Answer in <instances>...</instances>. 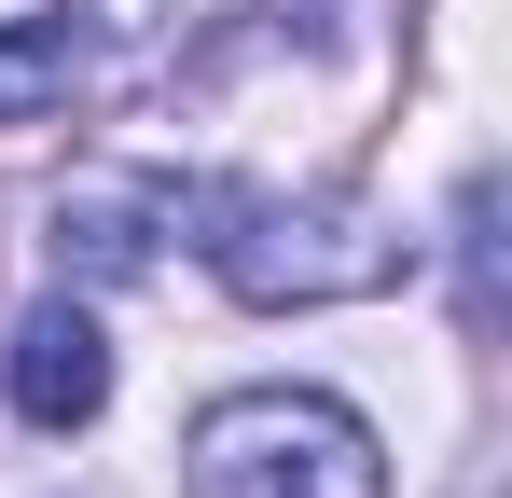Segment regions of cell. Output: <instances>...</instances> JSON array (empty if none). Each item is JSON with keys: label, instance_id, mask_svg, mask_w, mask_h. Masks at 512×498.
<instances>
[{"label": "cell", "instance_id": "6da1fadb", "mask_svg": "<svg viewBox=\"0 0 512 498\" xmlns=\"http://www.w3.org/2000/svg\"><path fill=\"white\" fill-rule=\"evenodd\" d=\"M180 222L222 263L236 305H346V291H388L402 236H374L360 194H277V180H180Z\"/></svg>", "mask_w": 512, "mask_h": 498}, {"label": "cell", "instance_id": "7a4b0ae2", "mask_svg": "<svg viewBox=\"0 0 512 498\" xmlns=\"http://www.w3.org/2000/svg\"><path fill=\"white\" fill-rule=\"evenodd\" d=\"M194 498H388V443L333 388H236L180 429Z\"/></svg>", "mask_w": 512, "mask_h": 498}, {"label": "cell", "instance_id": "3957f363", "mask_svg": "<svg viewBox=\"0 0 512 498\" xmlns=\"http://www.w3.org/2000/svg\"><path fill=\"white\" fill-rule=\"evenodd\" d=\"M0 388H14L28 429H97V402H111V346H97V319H84V305H28L14 346H0Z\"/></svg>", "mask_w": 512, "mask_h": 498}, {"label": "cell", "instance_id": "277c9868", "mask_svg": "<svg viewBox=\"0 0 512 498\" xmlns=\"http://www.w3.org/2000/svg\"><path fill=\"white\" fill-rule=\"evenodd\" d=\"M167 236H180V180L167 166H139V180H70V194H56V263H70V277H139Z\"/></svg>", "mask_w": 512, "mask_h": 498}, {"label": "cell", "instance_id": "5b68a950", "mask_svg": "<svg viewBox=\"0 0 512 498\" xmlns=\"http://www.w3.org/2000/svg\"><path fill=\"white\" fill-rule=\"evenodd\" d=\"M97 70V28L56 0V14H14L0 28V125H42V111H70Z\"/></svg>", "mask_w": 512, "mask_h": 498}]
</instances>
